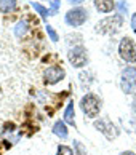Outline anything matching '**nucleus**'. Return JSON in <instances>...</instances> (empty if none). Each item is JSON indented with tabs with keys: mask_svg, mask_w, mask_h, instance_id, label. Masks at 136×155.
<instances>
[{
	"mask_svg": "<svg viewBox=\"0 0 136 155\" xmlns=\"http://www.w3.org/2000/svg\"><path fill=\"white\" fill-rule=\"evenodd\" d=\"M64 122L69 125H75V112H74V102H69L64 110Z\"/></svg>",
	"mask_w": 136,
	"mask_h": 155,
	"instance_id": "11",
	"label": "nucleus"
},
{
	"mask_svg": "<svg viewBox=\"0 0 136 155\" xmlns=\"http://www.w3.org/2000/svg\"><path fill=\"white\" fill-rule=\"evenodd\" d=\"M120 87L125 94H134L136 93V69L134 67H125L122 72Z\"/></svg>",
	"mask_w": 136,
	"mask_h": 155,
	"instance_id": "3",
	"label": "nucleus"
},
{
	"mask_svg": "<svg viewBox=\"0 0 136 155\" xmlns=\"http://www.w3.org/2000/svg\"><path fill=\"white\" fill-rule=\"evenodd\" d=\"M120 155H136L134 152H131V150H125V152H122Z\"/></svg>",
	"mask_w": 136,
	"mask_h": 155,
	"instance_id": "21",
	"label": "nucleus"
},
{
	"mask_svg": "<svg viewBox=\"0 0 136 155\" xmlns=\"http://www.w3.org/2000/svg\"><path fill=\"white\" fill-rule=\"evenodd\" d=\"M53 133L56 136L59 137H67V126H66V122H63V120H58L55 125H53Z\"/></svg>",
	"mask_w": 136,
	"mask_h": 155,
	"instance_id": "10",
	"label": "nucleus"
},
{
	"mask_svg": "<svg viewBox=\"0 0 136 155\" xmlns=\"http://www.w3.org/2000/svg\"><path fill=\"white\" fill-rule=\"evenodd\" d=\"M47 32H48V35H50V38H51L53 42H58V38H59V37H58V34H56V31H55L50 24L47 26Z\"/></svg>",
	"mask_w": 136,
	"mask_h": 155,
	"instance_id": "17",
	"label": "nucleus"
},
{
	"mask_svg": "<svg viewBox=\"0 0 136 155\" xmlns=\"http://www.w3.org/2000/svg\"><path fill=\"white\" fill-rule=\"evenodd\" d=\"M114 7H115L114 0H95V8L99 13H111Z\"/></svg>",
	"mask_w": 136,
	"mask_h": 155,
	"instance_id": "9",
	"label": "nucleus"
},
{
	"mask_svg": "<svg viewBox=\"0 0 136 155\" xmlns=\"http://www.w3.org/2000/svg\"><path fill=\"white\" fill-rule=\"evenodd\" d=\"M88 18V13H87V10H83V8H74V10H69L66 13V22L69 26L72 27H78V26H82L85 21H87Z\"/></svg>",
	"mask_w": 136,
	"mask_h": 155,
	"instance_id": "6",
	"label": "nucleus"
},
{
	"mask_svg": "<svg viewBox=\"0 0 136 155\" xmlns=\"http://www.w3.org/2000/svg\"><path fill=\"white\" fill-rule=\"evenodd\" d=\"M74 149H75V155H87V150H85V147H83L82 142L74 141Z\"/></svg>",
	"mask_w": 136,
	"mask_h": 155,
	"instance_id": "16",
	"label": "nucleus"
},
{
	"mask_svg": "<svg viewBox=\"0 0 136 155\" xmlns=\"http://www.w3.org/2000/svg\"><path fill=\"white\" fill-rule=\"evenodd\" d=\"M64 75H66L64 69L59 67V66H51V67H48L47 71H45V74H43L45 83H48V85H55V83L61 82V80L64 78Z\"/></svg>",
	"mask_w": 136,
	"mask_h": 155,
	"instance_id": "7",
	"label": "nucleus"
},
{
	"mask_svg": "<svg viewBox=\"0 0 136 155\" xmlns=\"http://www.w3.org/2000/svg\"><path fill=\"white\" fill-rule=\"evenodd\" d=\"M16 8V0H0V13H10Z\"/></svg>",
	"mask_w": 136,
	"mask_h": 155,
	"instance_id": "12",
	"label": "nucleus"
},
{
	"mask_svg": "<svg viewBox=\"0 0 136 155\" xmlns=\"http://www.w3.org/2000/svg\"><path fill=\"white\" fill-rule=\"evenodd\" d=\"M131 27H133V32L136 34V13L131 16Z\"/></svg>",
	"mask_w": 136,
	"mask_h": 155,
	"instance_id": "20",
	"label": "nucleus"
},
{
	"mask_svg": "<svg viewBox=\"0 0 136 155\" xmlns=\"http://www.w3.org/2000/svg\"><path fill=\"white\" fill-rule=\"evenodd\" d=\"M118 54L127 62H136V43L133 38L123 37L118 45Z\"/></svg>",
	"mask_w": 136,
	"mask_h": 155,
	"instance_id": "4",
	"label": "nucleus"
},
{
	"mask_svg": "<svg viewBox=\"0 0 136 155\" xmlns=\"http://www.w3.org/2000/svg\"><path fill=\"white\" fill-rule=\"evenodd\" d=\"M118 10H120V15H123V11H125V13H127L128 7H127V3L123 2V0H122V2H118Z\"/></svg>",
	"mask_w": 136,
	"mask_h": 155,
	"instance_id": "19",
	"label": "nucleus"
},
{
	"mask_svg": "<svg viewBox=\"0 0 136 155\" xmlns=\"http://www.w3.org/2000/svg\"><path fill=\"white\" fill-rule=\"evenodd\" d=\"M56 155H75L72 152L71 147L67 146H58V152H56Z\"/></svg>",
	"mask_w": 136,
	"mask_h": 155,
	"instance_id": "15",
	"label": "nucleus"
},
{
	"mask_svg": "<svg viewBox=\"0 0 136 155\" xmlns=\"http://www.w3.org/2000/svg\"><path fill=\"white\" fill-rule=\"evenodd\" d=\"M95 128H98L101 133H103L107 139H114L117 136V131H115V126L112 125L109 120H98V122H95Z\"/></svg>",
	"mask_w": 136,
	"mask_h": 155,
	"instance_id": "8",
	"label": "nucleus"
},
{
	"mask_svg": "<svg viewBox=\"0 0 136 155\" xmlns=\"http://www.w3.org/2000/svg\"><path fill=\"white\" fill-rule=\"evenodd\" d=\"M122 24H123V16L122 15H114V16H109V18L101 19L98 24H96V32L111 35V34H115L120 29Z\"/></svg>",
	"mask_w": 136,
	"mask_h": 155,
	"instance_id": "1",
	"label": "nucleus"
},
{
	"mask_svg": "<svg viewBox=\"0 0 136 155\" xmlns=\"http://www.w3.org/2000/svg\"><path fill=\"white\" fill-rule=\"evenodd\" d=\"M26 32H27V22L26 21H19L18 24H16V27H15L16 37H22Z\"/></svg>",
	"mask_w": 136,
	"mask_h": 155,
	"instance_id": "13",
	"label": "nucleus"
},
{
	"mask_svg": "<svg viewBox=\"0 0 136 155\" xmlns=\"http://www.w3.org/2000/svg\"><path fill=\"white\" fill-rule=\"evenodd\" d=\"M80 109H82V112H83L87 117L96 118V117L99 115V110H101V101H99L95 94L88 93V94H85V96L82 97Z\"/></svg>",
	"mask_w": 136,
	"mask_h": 155,
	"instance_id": "2",
	"label": "nucleus"
},
{
	"mask_svg": "<svg viewBox=\"0 0 136 155\" xmlns=\"http://www.w3.org/2000/svg\"><path fill=\"white\" fill-rule=\"evenodd\" d=\"M67 2H71V3H83V0H67Z\"/></svg>",
	"mask_w": 136,
	"mask_h": 155,
	"instance_id": "22",
	"label": "nucleus"
},
{
	"mask_svg": "<svg viewBox=\"0 0 136 155\" xmlns=\"http://www.w3.org/2000/svg\"><path fill=\"white\" fill-rule=\"evenodd\" d=\"M32 7H34V8L37 10V13L40 15V16H42L43 19L47 18V15H50V13H51V11H50L48 8H45L43 5H40V3H37V2H32Z\"/></svg>",
	"mask_w": 136,
	"mask_h": 155,
	"instance_id": "14",
	"label": "nucleus"
},
{
	"mask_svg": "<svg viewBox=\"0 0 136 155\" xmlns=\"http://www.w3.org/2000/svg\"><path fill=\"white\" fill-rule=\"evenodd\" d=\"M59 3H61V0H55V2H53V5H51V13H53V15L58 13V7H59Z\"/></svg>",
	"mask_w": 136,
	"mask_h": 155,
	"instance_id": "18",
	"label": "nucleus"
},
{
	"mask_svg": "<svg viewBox=\"0 0 136 155\" xmlns=\"http://www.w3.org/2000/svg\"><path fill=\"white\" fill-rule=\"evenodd\" d=\"M67 58H69L71 64L74 67H83L85 64H87V50H85L82 45H78V47H74L69 50V53H67Z\"/></svg>",
	"mask_w": 136,
	"mask_h": 155,
	"instance_id": "5",
	"label": "nucleus"
}]
</instances>
